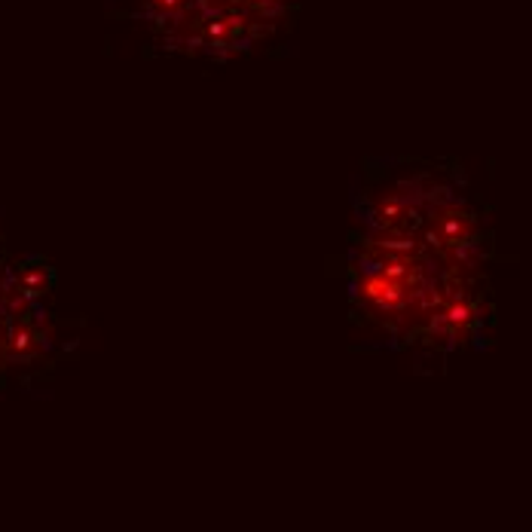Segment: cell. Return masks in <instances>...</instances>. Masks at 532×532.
<instances>
[{"label": "cell", "mask_w": 532, "mask_h": 532, "mask_svg": "<svg viewBox=\"0 0 532 532\" xmlns=\"http://www.w3.org/2000/svg\"><path fill=\"white\" fill-rule=\"evenodd\" d=\"M352 214L346 297L355 325L398 349L477 330L480 229L447 181L425 168L367 178Z\"/></svg>", "instance_id": "obj_1"}, {"label": "cell", "mask_w": 532, "mask_h": 532, "mask_svg": "<svg viewBox=\"0 0 532 532\" xmlns=\"http://www.w3.org/2000/svg\"><path fill=\"white\" fill-rule=\"evenodd\" d=\"M153 25L190 55L236 59L275 40L297 16V0H147Z\"/></svg>", "instance_id": "obj_2"}]
</instances>
